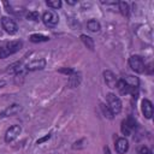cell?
<instances>
[{
    "mask_svg": "<svg viewBox=\"0 0 154 154\" xmlns=\"http://www.w3.org/2000/svg\"><path fill=\"white\" fill-rule=\"evenodd\" d=\"M22 42L20 41H11L8 43H6L4 47H0V58L4 59V58H7L8 55L18 52L20 48H22Z\"/></svg>",
    "mask_w": 154,
    "mask_h": 154,
    "instance_id": "obj_1",
    "label": "cell"
},
{
    "mask_svg": "<svg viewBox=\"0 0 154 154\" xmlns=\"http://www.w3.org/2000/svg\"><path fill=\"white\" fill-rule=\"evenodd\" d=\"M107 107L112 112V114H118L122 111V102L119 97H117L114 94H108L107 95Z\"/></svg>",
    "mask_w": 154,
    "mask_h": 154,
    "instance_id": "obj_2",
    "label": "cell"
},
{
    "mask_svg": "<svg viewBox=\"0 0 154 154\" xmlns=\"http://www.w3.org/2000/svg\"><path fill=\"white\" fill-rule=\"evenodd\" d=\"M129 65L137 73H142L146 70V65H144V63H143V60H142V58L140 55H132V57H130Z\"/></svg>",
    "mask_w": 154,
    "mask_h": 154,
    "instance_id": "obj_3",
    "label": "cell"
},
{
    "mask_svg": "<svg viewBox=\"0 0 154 154\" xmlns=\"http://www.w3.org/2000/svg\"><path fill=\"white\" fill-rule=\"evenodd\" d=\"M42 20L48 28H53V26H55L58 24L59 17L54 11H46L43 13V16H42Z\"/></svg>",
    "mask_w": 154,
    "mask_h": 154,
    "instance_id": "obj_4",
    "label": "cell"
},
{
    "mask_svg": "<svg viewBox=\"0 0 154 154\" xmlns=\"http://www.w3.org/2000/svg\"><path fill=\"white\" fill-rule=\"evenodd\" d=\"M1 25H2L4 30H5L6 32H8L10 35H13V34H16V32L18 31V26H17L16 22H14L13 19H11V18L2 17V19H1Z\"/></svg>",
    "mask_w": 154,
    "mask_h": 154,
    "instance_id": "obj_5",
    "label": "cell"
},
{
    "mask_svg": "<svg viewBox=\"0 0 154 154\" xmlns=\"http://www.w3.org/2000/svg\"><path fill=\"white\" fill-rule=\"evenodd\" d=\"M136 128V120L132 118V117H128L126 119H124L122 122V125H120V129H122V132L125 135V136H129L131 134V131Z\"/></svg>",
    "mask_w": 154,
    "mask_h": 154,
    "instance_id": "obj_6",
    "label": "cell"
},
{
    "mask_svg": "<svg viewBox=\"0 0 154 154\" xmlns=\"http://www.w3.org/2000/svg\"><path fill=\"white\" fill-rule=\"evenodd\" d=\"M20 131H22L20 125H17V124H16V125H12V126L6 131V134H5V141H6L7 143L14 141V140L18 137V135L20 134Z\"/></svg>",
    "mask_w": 154,
    "mask_h": 154,
    "instance_id": "obj_7",
    "label": "cell"
},
{
    "mask_svg": "<svg viewBox=\"0 0 154 154\" xmlns=\"http://www.w3.org/2000/svg\"><path fill=\"white\" fill-rule=\"evenodd\" d=\"M129 149V142L125 137H120L116 141V152L119 154H124Z\"/></svg>",
    "mask_w": 154,
    "mask_h": 154,
    "instance_id": "obj_8",
    "label": "cell"
},
{
    "mask_svg": "<svg viewBox=\"0 0 154 154\" xmlns=\"http://www.w3.org/2000/svg\"><path fill=\"white\" fill-rule=\"evenodd\" d=\"M103 76H105V82L106 84L109 87V88H116L117 87V77L114 76V73L112 71H105L103 72Z\"/></svg>",
    "mask_w": 154,
    "mask_h": 154,
    "instance_id": "obj_9",
    "label": "cell"
},
{
    "mask_svg": "<svg viewBox=\"0 0 154 154\" xmlns=\"http://www.w3.org/2000/svg\"><path fill=\"white\" fill-rule=\"evenodd\" d=\"M46 65V61L45 59H35L32 61H30L28 65H26V70L29 71H34V70H41L43 69Z\"/></svg>",
    "mask_w": 154,
    "mask_h": 154,
    "instance_id": "obj_10",
    "label": "cell"
},
{
    "mask_svg": "<svg viewBox=\"0 0 154 154\" xmlns=\"http://www.w3.org/2000/svg\"><path fill=\"white\" fill-rule=\"evenodd\" d=\"M142 112H143L144 117L148 118V119H150L152 116H153V105H152V102H150L149 100H147V99H144V100L142 101Z\"/></svg>",
    "mask_w": 154,
    "mask_h": 154,
    "instance_id": "obj_11",
    "label": "cell"
},
{
    "mask_svg": "<svg viewBox=\"0 0 154 154\" xmlns=\"http://www.w3.org/2000/svg\"><path fill=\"white\" fill-rule=\"evenodd\" d=\"M20 109H22L20 105H17V103H14V105H12V106L7 107L5 111H2V112L0 113V117H8V116H13V114L18 113Z\"/></svg>",
    "mask_w": 154,
    "mask_h": 154,
    "instance_id": "obj_12",
    "label": "cell"
},
{
    "mask_svg": "<svg viewBox=\"0 0 154 154\" xmlns=\"http://www.w3.org/2000/svg\"><path fill=\"white\" fill-rule=\"evenodd\" d=\"M123 81L125 82V84L126 85H130V87H134V88H138V84H140V81H138V78L137 77H135V76H125L124 78H123Z\"/></svg>",
    "mask_w": 154,
    "mask_h": 154,
    "instance_id": "obj_13",
    "label": "cell"
},
{
    "mask_svg": "<svg viewBox=\"0 0 154 154\" xmlns=\"http://www.w3.org/2000/svg\"><path fill=\"white\" fill-rule=\"evenodd\" d=\"M29 38H30V41L34 42V43H37V42H46V41L49 40L48 36H46V35H41V34H32Z\"/></svg>",
    "mask_w": 154,
    "mask_h": 154,
    "instance_id": "obj_14",
    "label": "cell"
},
{
    "mask_svg": "<svg viewBox=\"0 0 154 154\" xmlns=\"http://www.w3.org/2000/svg\"><path fill=\"white\" fill-rule=\"evenodd\" d=\"M20 70H22V63L20 61H17V63H13V64H11L10 66H8V69H7V72L8 73H19L20 72Z\"/></svg>",
    "mask_w": 154,
    "mask_h": 154,
    "instance_id": "obj_15",
    "label": "cell"
},
{
    "mask_svg": "<svg viewBox=\"0 0 154 154\" xmlns=\"http://www.w3.org/2000/svg\"><path fill=\"white\" fill-rule=\"evenodd\" d=\"M87 26H88V29H89L90 31H93V32H97V31L100 30V23H99L97 20H95V19H90V20L87 23Z\"/></svg>",
    "mask_w": 154,
    "mask_h": 154,
    "instance_id": "obj_16",
    "label": "cell"
},
{
    "mask_svg": "<svg viewBox=\"0 0 154 154\" xmlns=\"http://www.w3.org/2000/svg\"><path fill=\"white\" fill-rule=\"evenodd\" d=\"M81 40H82V42L89 48V49H94V40L91 38V37H89V36H87V35H81Z\"/></svg>",
    "mask_w": 154,
    "mask_h": 154,
    "instance_id": "obj_17",
    "label": "cell"
},
{
    "mask_svg": "<svg viewBox=\"0 0 154 154\" xmlns=\"http://www.w3.org/2000/svg\"><path fill=\"white\" fill-rule=\"evenodd\" d=\"M118 5H119V10H120L122 14L125 16V17H128V16H129V5H128V2L120 1Z\"/></svg>",
    "mask_w": 154,
    "mask_h": 154,
    "instance_id": "obj_18",
    "label": "cell"
},
{
    "mask_svg": "<svg viewBox=\"0 0 154 154\" xmlns=\"http://www.w3.org/2000/svg\"><path fill=\"white\" fill-rule=\"evenodd\" d=\"M46 4H47V6H49L52 8H60L61 7V1L60 0H48Z\"/></svg>",
    "mask_w": 154,
    "mask_h": 154,
    "instance_id": "obj_19",
    "label": "cell"
},
{
    "mask_svg": "<svg viewBox=\"0 0 154 154\" xmlns=\"http://www.w3.org/2000/svg\"><path fill=\"white\" fill-rule=\"evenodd\" d=\"M26 18H28L29 20L37 22V20L40 19V14H38V12H36V11H31V12H29V13L26 14Z\"/></svg>",
    "mask_w": 154,
    "mask_h": 154,
    "instance_id": "obj_20",
    "label": "cell"
},
{
    "mask_svg": "<svg viewBox=\"0 0 154 154\" xmlns=\"http://www.w3.org/2000/svg\"><path fill=\"white\" fill-rule=\"evenodd\" d=\"M101 108H102V111H103V113H105V117H107V118H109V119H112V118H113L112 112L109 111V108H108L106 105L101 103Z\"/></svg>",
    "mask_w": 154,
    "mask_h": 154,
    "instance_id": "obj_21",
    "label": "cell"
},
{
    "mask_svg": "<svg viewBox=\"0 0 154 154\" xmlns=\"http://www.w3.org/2000/svg\"><path fill=\"white\" fill-rule=\"evenodd\" d=\"M138 154H152V152H150V149L148 147L143 146V147H141L138 149Z\"/></svg>",
    "mask_w": 154,
    "mask_h": 154,
    "instance_id": "obj_22",
    "label": "cell"
},
{
    "mask_svg": "<svg viewBox=\"0 0 154 154\" xmlns=\"http://www.w3.org/2000/svg\"><path fill=\"white\" fill-rule=\"evenodd\" d=\"M59 72H61V73H66V75H70V76L73 75V70L70 69V67H67V69H66V67H63V69L59 70Z\"/></svg>",
    "mask_w": 154,
    "mask_h": 154,
    "instance_id": "obj_23",
    "label": "cell"
},
{
    "mask_svg": "<svg viewBox=\"0 0 154 154\" xmlns=\"http://www.w3.org/2000/svg\"><path fill=\"white\" fill-rule=\"evenodd\" d=\"M49 138H51V134H47L45 137H42V138L37 140V141H36V143H37V144H41L42 142H45V141H47V140H49Z\"/></svg>",
    "mask_w": 154,
    "mask_h": 154,
    "instance_id": "obj_24",
    "label": "cell"
},
{
    "mask_svg": "<svg viewBox=\"0 0 154 154\" xmlns=\"http://www.w3.org/2000/svg\"><path fill=\"white\" fill-rule=\"evenodd\" d=\"M66 2H67L69 5H75V4H76V1H72V0H67Z\"/></svg>",
    "mask_w": 154,
    "mask_h": 154,
    "instance_id": "obj_25",
    "label": "cell"
},
{
    "mask_svg": "<svg viewBox=\"0 0 154 154\" xmlns=\"http://www.w3.org/2000/svg\"><path fill=\"white\" fill-rule=\"evenodd\" d=\"M105 154H111V152H109V149H108L107 147L105 148Z\"/></svg>",
    "mask_w": 154,
    "mask_h": 154,
    "instance_id": "obj_26",
    "label": "cell"
}]
</instances>
